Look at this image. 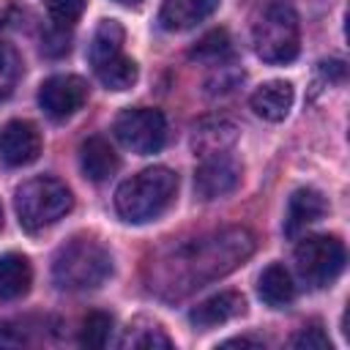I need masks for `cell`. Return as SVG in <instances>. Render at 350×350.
Instances as JSON below:
<instances>
[{"instance_id": "29", "label": "cell", "mask_w": 350, "mask_h": 350, "mask_svg": "<svg viewBox=\"0 0 350 350\" xmlns=\"http://www.w3.org/2000/svg\"><path fill=\"white\" fill-rule=\"evenodd\" d=\"M320 71H323L325 77L345 79V63H342V60H325V63H320Z\"/></svg>"}, {"instance_id": "15", "label": "cell", "mask_w": 350, "mask_h": 350, "mask_svg": "<svg viewBox=\"0 0 350 350\" xmlns=\"http://www.w3.org/2000/svg\"><path fill=\"white\" fill-rule=\"evenodd\" d=\"M219 0H164L159 8V25L170 33L191 30L216 11Z\"/></svg>"}, {"instance_id": "31", "label": "cell", "mask_w": 350, "mask_h": 350, "mask_svg": "<svg viewBox=\"0 0 350 350\" xmlns=\"http://www.w3.org/2000/svg\"><path fill=\"white\" fill-rule=\"evenodd\" d=\"M0 227H3V205H0Z\"/></svg>"}, {"instance_id": "32", "label": "cell", "mask_w": 350, "mask_h": 350, "mask_svg": "<svg viewBox=\"0 0 350 350\" xmlns=\"http://www.w3.org/2000/svg\"><path fill=\"white\" fill-rule=\"evenodd\" d=\"M118 3H139V0H118Z\"/></svg>"}, {"instance_id": "25", "label": "cell", "mask_w": 350, "mask_h": 350, "mask_svg": "<svg viewBox=\"0 0 350 350\" xmlns=\"http://www.w3.org/2000/svg\"><path fill=\"white\" fill-rule=\"evenodd\" d=\"M46 11H49V19L52 25H60V27H68L71 22H77L88 5V0H44Z\"/></svg>"}, {"instance_id": "1", "label": "cell", "mask_w": 350, "mask_h": 350, "mask_svg": "<svg viewBox=\"0 0 350 350\" xmlns=\"http://www.w3.org/2000/svg\"><path fill=\"white\" fill-rule=\"evenodd\" d=\"M254 252V235L246 227L205 232L161 249L148 262V287L159 298L178 301L189 293L227 276Z\"/></svg>"}, {"instance_id": "24", "label": "cell", "mask_w": 350, "mask_h": 350, "mask_svg": "<svg viewBox=\"0 0 350 350\" xmlns=\"http://www.w3.org/2000/svg\"><path fill=\"white\" fill-rule=\"evenodd\" d=\"M22 77V60L14 46L0 44V101H5Z\"/></svg>"}, {"instance_id": "5", "label": "cell", "mask_w": 350, "mask_h": 350, "mask_svg": "<svg viewBox=\"0 0 350 350\" xmlns=\"http://www.w3.org/2000/svg\"><path fill=\"white\" fill-rule=\"evenodd\" d=\"M252 46L265 63H290L301 49V27L298 14L287 3H271L262 8L252 27Z\"/></svg>"}, {"instance_id": "16", "label": "cell", "mask_w": 350, "mask_h": 350, "mask_svg": "<svg viewBox=\"0 0 350 350\" xmlns=\"http://www.w3.org/2000/svg\"><path fill=\"white\" fill-rule=\"evenodd\" d=\"M120 167V159L115 153V148L109 145V139L104 137H88L79 145V170L88 180L101 183L109 175H115Z\"/></svg>"}, {"instance_id": "22", "label": "cell", "mask_w": 350, "mask_h": 350, "mask_svg": "<svg viewBox=\"0 0 350 350\" xmlns=\"http://www.w3.org/2000/svg\"><path fill=\"white\" fill-rule=\"evenodd\" d=\"M120 347H134V350H156V347H164L170 350L172 347V339L164 334V328L159 323H150L145 317L129 323L123 339H120Z\"/></svg>"}, {"instance_id": "11", "label": "cell", "mask_w": 350, "mask_h": 350, "mask_svg": "<svg viewBox=\"0 0 350 350\" xmlns=\"http://www.w3.org/2000/svg\"><path fill=\"white\" fill-rule=\"evenodd\" d=\"M235 139H238V126L230 118H221V115L202 118L191 129V150L200 159L227 153Z\"/></svg>"}, {"instance_id": "13", "label": "cell", "mask_w": 350, "mask_h": 350, "mask_svg": "<svg viewBox=\"0 0 350 350\" xmlns=\"http://www.w3.org/2000/svg\"><path fill=\"white\" fill-rule=\"evenodd\" d=\"M293 101H295V90H293V85L284 82V79L262 82V85L252 93V98H249L254 115L262 118V120H271V123L284 120V118L290 115V109H293Z\"/></svg>"}, {"instance_id": "4", "label": "cell", "mask_w": 350, "mask_h": 350, "mask_svg": "<svg viewBox=\"0 0 350 350\" xmlns=\"http://www.w3.org/2000/svg\"><path fill=\"white\" fill-rule=\"evenodd\" d=\"M71 205H74L71 189L63 180L49 178V175L30 178L14 191V211H16L22 230L27 232H38L60 221L71 211Z\"/></svg>"}, {"instance_id": "26", "label": "cell", "mask_w": 350, "mask_h": 350, "mask_svg": "<svg viewBox=\"0 0 350 350\" xmlns=\"http://www.w3.org/2000/svg\"><path fill=\"white\" fill-rule=\"evenodd\" d=\"M241 79H243V71L232 68V63L227 60V63L213 66V74L208 77L205 88H208L211 93H230V90H235V88L241 85Z\"/></svg>"}, {"instance_id": "17", "label": "cell", "mask_w": 350, "mask_h": 350, "mask_svg": "<svg viewBox=\"0 0 350 350\" xmlns=\"http://www.w3.org/2000/svg\"><path fill=\"white\" fill-rule=\"evenodd\" d=\"M33 284V268L25 254L8 252L0 257V301H16L27 295Z\"/></svg>"}, {"instance_id": "18", "label": "cell", "mask_w": 350, "mask_h": 350, "mask_svg": "<svg viewBox=\"0 0 350 350\" xmlns=\"http://www.w3.org/2000/svg\"><path fill=\"white\" fill-rule=\"evenodd\" d=\"M257 295L262 298V304H268L271 309H282L295 298V284L290 271L282 262H271L268 268H262L260 279H257Z\"/></svg>"}, {"instance_id": "7", "label": "cell", "mask_w": 350, "mask_h": 350, "mask_svg": "<svg viewBox=\"0 0 350 350\" xmlns=\"http://www.w3.org/2000/svg\"><path fill=\"white\" fill-rule=\"evenodd\" d=\"M118 142L123 148H129L131 153H139V156H150V153H159L164 148V139H167V120L159 109H150V107H131V109H123L118 118H115V126H112Z\"/></svg>"}, {"instance_id": "21", "label": "cell", "mask_w": 350, "mask_h": 350, "mask_svg": "<svg viewBox=\"0 0 350 350\" xmlns=\"http://www.w3.org/2000/svg\"><path fill=\"white\" fill-rule=\"evenodd\" d=\"M96 77H98V82H101L107 90H129V88L137 82L139 68H137V63H134L131 57H126V55L120 52V55H115V57L98 63V66H96Z\"/></svg>"}, {"instance_id": "2", "label": "cell", "mask_w": 350, "mask_h": 350, "mask_svg": "<svg viewBox=\"0 0 350 350\" xmlns=\"http://www.w3.org/2000/svg\"><path fill=\"white\" fill-rule=\"evenodd\" d=\"M178 191V175L170 167H148L129 180H123L115 191V211L120 219L142 224L161 216Z\"/></svg>"}, {"instance_id": "3", "label": "cell", "mask_w": 350, "mask_h": 350, "mask_svg": "<svg viewBox=\"0 0 350 350\" xmlns=\"http://www.w3.org/2000/svg\"><path fill=\"white\" fill-rule=\"evenodd\" d=\"M112 276V254L96 238H71L52 257V282L60 290H96Z\"/></svg>"}, {"instance_id": "9", "label": "cell", "mask_w": 350, "mask_h": 350, "mask_svg": "<svg viewBox=\"0 0 350 350\" xmlns=\"http://www.w3.org/2000/svg\"><path fill=\"white\" fill-rule=\"evenodd\" d=\"M241 183V164L230 153L205 156L194 172V191L200 200H219Z\"/></svg>"}, {"instance_id": "12", "label": "cell", "mask_w": 350, "mask_h": 350, "mask_svg": "<svg viewBox=\"0 0 350 350\" xmlns=\"http://www.w3.org/2000/svg\"><path fill=\"white\" fill-rule=\"evenodd\" d=\"M328 213V202L317 189H295L287 200V213H284V232L287 235H298L301 230H306L309 224L320 221Z\"/></svg>"}, {"instance_id": "30", "label": "cell", "mask_w": 350, "mask_h": 350, "mask_svg": "<svg viewBox=\"0 0 350 350\" xmlns=\"http://www.w3.org/2000/svg\"><path fill=\"white\" fill-rule=\"evenodd\" d=\"M219 347H254V350H260V347H265L260 339H249V336H235V339H227V342H221Z\"/></svg>"}, {"instance_id": "6", "label": "cell", "mask_w": 350, "mask_h": 350, "mask_svg": "<svg viewBox=\"0 0 350 350\" xmlns=\"http://www.w3.org/2000/svg\"><path fill=\"white\" fill-rule=\"evenodd\" d=\"M295 268L312 287H325L345 268V243L336 235H306L295 246Z\"/></svg>"}, {"instance_id": "10", "label": "cell", "mask_w": 350, "mask_h": 350, "mask_svg": "<svg viewBox=\"0 0 350 350\" xmlns=\"http://www.w3.org/2000/svg\"><path fill=\"white\" fill-rule=\"evenodd\" d=\"M44 139L36 123L30 120H8L0 129V159L8 167H27L41 156Z\"/></svg>"}, {"instance_id": "19", "label": "cell", "mask_w": 350, "mask_h": 350, "mask_svg": "<svg viewBox=\"0 0 350 350\" xmlns=\"http://www.w3.org/2000/svg\"><path fill=\"white\" fill-rule=\"evenodd\" d=\"M123 25L118 19H101L98 27L93 30V38H90V46H88V57L93 63V68L115 55H120V46H123Z\"/></svg>"}, {"instance_id": "20", "label": "cell", "mask_w": 350, "mask_h": 350, "mask_svg": "<svg viewBox=\"0 0 350 350\" xmlns=\"http://www.w3.org/2000/svg\"><path fill=\"white\" fill-rule=\"evenodd\" d=\"M189 57L191 60H200L205 66H219V63H227L232 60V38L224 27H213L208 30L191 49H189Z\"/></svg>"}, {"instance_id": "23", "label": "cell", "mask_w": 350, "mask_h": 350, "mask_svg": "<svg viewBox=\"0 0 350 350\" xmlns=\"http://www.w3.org/2000/svg\"><path fill=\"white\" fill-rule=\"evenodd\" d=\"M109 334H112V317L107 312H90L82 320L79 345L90 347V350H98V347H104L109 342Z\"/></svg>"}, {"instance_id": "28", "label": "cell", "mask_w": 350, "mask_h": 350, "mask_svg": "<svg viewBox=\"0 0 350 350\" xmlns=\"http://www.w3.org/2000/svg\"><path fill=\"white\" fill-rule=\"evenodd\" d=\"M71 41V36L66 33V27H60V25H55L46 36H44V52L46 55H52V57H57V55H66L68 52V44Z\"/></svg>"}, {"instance_id": "14", "label": "cell", "mask_w": 350, "mask_h": 350, "mask_svg": "<svg viewBox=\"0 0 350 350\" xmlns=\"http://www.w3.org/2000/svg\"><path fill=\"white\" fill-rule=\"evenodd\" d=\"M243 312H246L243 295L235 293V290H221V293L200 301L189 312V320L197 328H213V325H221V323H227V320H232V317H238Z\"/></svg>"}, {"instance_id": "27", "label": "cell", "mask_w": 350, "mask_h": 350, "mask_svg": "<svg viewBox=\"0 0 350 350\" xmlns=\"http://www.w3.org/2000/svg\"><path fill=\"white\" fill-rule=\"evenodd\" d=\"M290 347H295V350H331V342H328V334L317 323H312V325H304L290 339Z\"/></svg>"}, {"instance_id": "8", "label": "cell", "mask_w": 350, "mask_h": 350, "mask_svg": "<svg viewBox=\"0 0 350 350\" xmlns=\"http://www.w3.org/2000/svg\"><path fill=\"white\" fill-rule=\"evenodd\" d=\"M85 101H88V85L82 77L74 74H55L44 79L38 88V104L52 120L71 118L77 109H82Z\"/></svg>"}]
</instances>
